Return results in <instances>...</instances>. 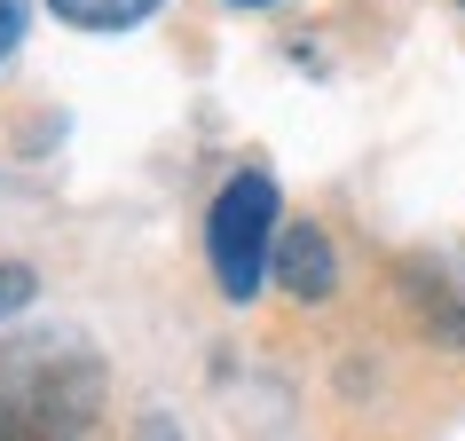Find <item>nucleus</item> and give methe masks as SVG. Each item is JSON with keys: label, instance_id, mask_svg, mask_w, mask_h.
<instances>
[{"label": "nucleus", "instance_id": "1", "mask_svg": "<svg viewBox=\"0 0 465 441\" xmlns=\"http://www.w3.org/2000/svg\"><path fill=\"white\" fill-rule=\"evenodd\" d=\"M0 410L40 441H72L103 410V363L79 339H55V331L8 339L0 347Z\"/></svg>", "mask_w": 465, "mask_h": 441}, {"label": "nucleus", "instance_id": "2", "mask_svg": "<svg viewBox=\"0 0 465 441\" xmlns=\"http://www.w3.org/2000/svg\"><path fill=\"white\" fill-rule=\"evenodd\" d=\"M276 237H284V197L261 166L252 173H229L205 213V260H213V284L229 299H252L269 284V260H276Z\"/></svg>", "mask_w": 465, "mask_h": 441}, {"label": "nucleus", "instance_id": "3", "mask_svg": "<svg viewBox=\"0 0 465 441\" xmlns=\"http://www.w3.org/2000/svg\"><path fill=\"white\" fill-rule=\"evenodd\" d=\"M269 284H284V292H292V299H308V308L340 292V252H331V237H323L316 220H292V229L276 237Z\"/></svg>", "mask_w": 465, "mask_h": 441}, {"label": "nucleus", "instance_id": "4", "mask_svg": "<svg viewBox=\"0 0 465 441\" xmlns=\"http://www.w3.org/2000/svg\"><path fill=\"white\" fill-rule=\"evenodd\" d=\"M48 8L79 32H126V24H143L158 0H48Z\"/></svg>", "mask_w": 465, "mask_h": 441}, {"label": "nucleus", "instance_id": "5", "mask_svg": "<svg viewBox=\"0 0 465 441\" xmlns=\"http://www.w3.org/2000/svg\"><path fill=\"white\" fill-rule=\"evenodd\" d=\"M32 292H40V276H32L25 260H0V323H8V316H25Z\"/></svg>", "mask_w": 465, "mask_h": 441}, {"label": "nucleus", "instance_id": "6", "mask_svg": "<svg viewBox=\"0 0 465 441\" xmlns=\"http://www.w3.org/2000/svg\"><path fill=\"white\" fill-rule=\"evenodd\" d=\"M16 32H25V0H0V64L16 48Z\"/></svg>", "mask_w": 465, "mask_h": 441}, {"label": "nucleus", "instance_id": "7", "mask_svg": "<svg viewBox=\"0 0 465 441\" xmlns=\"http://www.w3.org/2000/svg\"><path fill=\"white\" fill-rule=\"evenodd\" d=\"M0 441H16V417H8V410H0Z\"/></svg>", "mask_w": 465, "mask_h": 441}, {"label": "nucleus", "instance_id": "8", "mask_svg": "<svg viewBox=\"0 0 465 441\" xmlns=\"http://www.w3.org/2000/svg\"><path fill=\"white\" fill-rule=\"evenodd\" d=\"M229 8H269V0H229Z\"/></svg>", "mask_w": 465, "mask_h": 441}, {"label": "nucleus", "instance_id": "9", "mask_svg": "<svg viewBox=\"0 0 465 441\" xmlns=\"http://www.w3.org/2000/svg\"><path fill=\"white\" fill-rule=\"evenodd\" d=\"M16 441H40V434H25V426H16Z\"/></svg>", "mask_w": 465, "mask_h": 441}]
</instances>
